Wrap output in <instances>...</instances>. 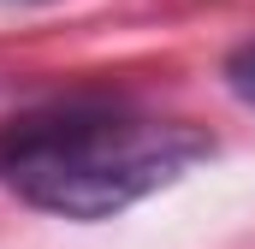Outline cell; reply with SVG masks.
<instances>
[{"mask_svg":"<svg viewBox=\"0 0 255 249\" xmlns=\"http://www.w3.org/2000/svg\"><path fill=\"white\" fill-rule=\"evenodd\" d=\"M208 154L214 136L184 119H148L125 107H60L0 130V184L42 214L95 226L178 184Z\"/></svg>","mask_w":255,"mask_h":249,"instance_id":"6da1fadb","label":"cell"},{"mask_svg":"<svg viewBox=\"0 0 255 249\" xmlns=\"http://www.w3.org/2000/svg\"><path fill=\"white\" fill-rule=\"evenodd\" d=\"M226 83H232V95H238L244 107H255V42L232 48V60H226Z\"/></svg>","mask_w":255,"mask_h":249,"instance_id":"7a4b0ae2","label":"cell"}]
</instances>
